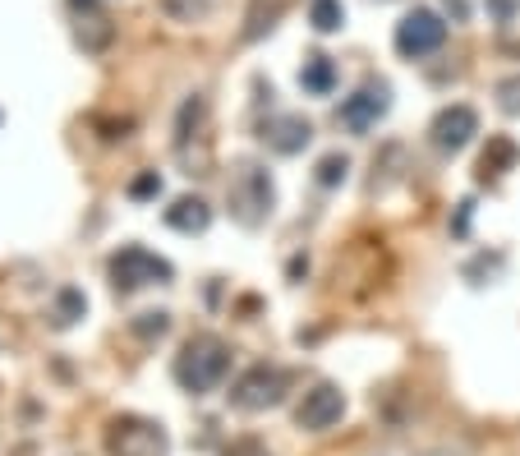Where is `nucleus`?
Segmentation results:
<instances>
[{
  "mask_svg": "<svg viewBox=\"0 0 520 456\" xmlns=\"http://www.w3.org/2000/svg\"><path fill=\"white\" fill-rule=\"evenodd\" d=\"M285 401V373L272 364H254L231 383V406L235 410H272Z\"/></svg>",
  "mask_w": 520,
  "mask_h": 456,
  "instance_id": "5",
  "label": "nucleus"
},
{
  "mask_svg": "<svg viewBox=\"0 0 520 456\" xmlns=\"http://www.w3.org/2000/svg\"><path fill=\"white\" fill-rule=\"evenodd\" d=\"M345 171H350V157H345V152H327V157L318 162V176H314V180H318L323 189H336V185L345 180Z\"/></svg>",
  "mask_w": 520,
  "mask_h": 456,
  "instance_id": "18",
  "label": "nucleus"
},
{
  "mask_svg": "<svg viewBox=\"0 0 520 456\" xmlns=\"http://www.w3.org/2000/svg\"><path fill=\"white\" fill-rule=\"evenodd\" d=\"M111 286L120 295L138 290V286H157V281H171V263L153 249H143V245H125L115 258H111Z\"/></svg>",
  "mask_w": 520,
  "mask_h": 456,
  "instance_id": "4",
  "label": "nucleus"
},
{
  "mask_svg": "<svg viewBox=\"0 0 520 456\" xmlns=\"http://www.w3.org/2000/svg\"><path fill=\"white\" fill-rule=\"evenodd\" d=\"M456 236H465L470 231V203H461V212H456V226H452Z\"/></svg>",
  "mask_w": 520,
  "mask_h": 456,
  "instance_id": "24",
  "label": "nucleus"
},
{
  "mask_svg": "<svg viewBox=\"0 0 520 456\" xmlns=\"http://www.w3.org/2000/svg\"><path fill=\"white\" fill-rule=\"evenodd\" d=\"M106 42H111V24H106L102 15H93V10L79 15V46H84V51H102Z\"/></svg>",
  "mask_w": 520,
  "mask_h": 456,
  "instance_id": "17",
  "label": "nucleus"
},
{
  "mask_svg": "<svg viewBox=\"0 0 520 456\" xmlns=\"http://www.w3.org/2000/svg\"><path fill=\"white\" fill-rule=\"evenodd\" d=\"M493 97H497V111H502V116H520V74H506V79H497Z\"/></svg>",
  "mask_w": 520,
  "mask_h": 456,
  "instance_id": "19",
  "label": "nucleus"
},
{
  "mask_svg": "<svg viewBox=\"0 0 520 456\" xmlns=\"http://www.w3.org/2000/svg\"><path fill=\"white\" fill-rule=\"evenodd\" d=\"M69 5H74V10L84 15V10H93V5H97V0H69Z\"/></svg>",
  "mask_w": 520,
  "mask_h": 456,
  "instance_id": "26",
  "label": "nucleus"
},
{
  "mask_svg": "<svg viewBox=\"0 0 520 456\" xmlns=\"http://www.w3.org/2000/svg\"><path fill=\"white\" fill-rule=\"evenodd\" d=\"M207 221H212V208H207L203 198H175V203L166 208V226H171V231H180V236L207 231Z\"/></svg>",
  "mask_w": 520,
  "mask_h": 456,
  "instance_id": "12",
  "label": "nucleus"
},
{
  "mask_svg": "<svg viewBox=\"0 0 520 456\" xmlns=\"http://www.w3.org/2000/svg\"><path fill=\"white\" fill-rule=\"evenodd\" d=\"M488 10H493L497 19H511V15L520 10V0H488Z\"/></svg>",
  "mask_w": 520,
  "mask_h": 456,
  "instance_id": "23",
  "label": "nucleus"
},
{
  "mask_svg": "<svg viewBox=\"0 0 520 456\" xmlns=\"http://www.w3.org/2000/svg\"><path fill=\"white\" fill-rule=\"evenodd\" d=\"M84 309H88V299H84V290H74V286H65L60 295H55V328H69V323H79L84 319Z\"/></svg>",
  "mask_w": 520,
  "mask_h": 456,
  "instance_id": "15",
  "label": "nucleus"
},
{
  "mask_svg": "<svg viewBox=\"0 0 520 456\" xmlns=\"http://www.w3.org/2000/svg\"><path fill=\"white\" fill-rule=\"evenodd\" d=\"M226 456H272V451H267L258 438H240V442H231V447H226Z\"/></svg>",
  "mask_w": 520,
  "mask_h": 456,
  "instance_id": "22",
  "label": "nucleus"
},
{
  "mask_svg": "<svg viewBox=\"0 0 520 456\" xmlns=\"http://www.w3.org/2000/svg\"><path fill=\"white\" fill-rule=\"evenodd\" d=\"M226 203H231V217L240 226H249V231H254V226H263L272 217V208H276V185H272L267 167L235 162V171L226 180Z\"/></svg>",
  "mask_w": 520,
  "mask_h": 456,
  "instance_id": "2",
  "label": "nucleus"
},
{
  "mask_svg": "<svg viewBox=\"0 0 520 456\" xmlns=\"http://www.w3.org/2000/svg\"><path fill=\"white\" fill-rule=\"evenodd\" d=\"M166 328H171V314H162V309H147V314L134 319V337H143V341L166 337Z\"/></svg>",
  "mask_w": 520,
  "mask_h": 456,
  "instance_id": "20",
  "label": "nucleus"
},
{
  "mask_svg": "<svg viewBox=\"0 0 520 456\" xmlns=\"http://www.w3.org/2000/svg\"><path fill=\"white\" fill-rule=\"evenodd\" d=\"M515 162H520V147H515V138H506V134H493V138H488V147H484V157H479V180L488 185V180H497V176L515 171Z\"/></svg>",
  "mask_w": 520,
  "mask_h": 456,
  "instance_id": "11",
  "label": "nucleus"
},
{
  "mask_svg": "<svg viewBox=\"0 0 520 456\" xmlns=\"http://www.w3.org/2000/svg\"><path fill=\"white\" fill-rule=\"evenodd\" d=\"M387 111H392V88L383 79H368L341 102V125L355 129V134H368Z\"/></svg>",
  "mask_w": 520,
  "mask_h": 456,
  "instance_id": "7",
  "label": "nucleus"
},
{
  "mask_svg": "<svg viewBox=\"0 0 520 456\" xmlns=\"http://www.w3.org/2000/svg\"><path fill=\"white\" fill-rule=\"evenodd\" d=\"M341 415H345V392H341L336 383H318V388H309L305 401L295 406V424L309 429V433H323V429L341 424Z\"/></svg>",
  "mask_w": 520,
  "mask_h": 456,
  "instance_id": "8",
  "label": "nucleus"
},
{
  "mask_svg": "<svg viewBox=\"0 0 520 456\" xmlns=\"http://www.w3.org/2000/svg\"><path fill=\"white\" fill-rule=\"evenodd\" d=\"M153 194H162V176H157V171H143V176L129 185V198H153Z\"/></svg>",
  "mask_w": 520,
  "mask_h": 456,
  "instance_id": "21",
  "label": "nucleus"
},
{
  "mask_svg": "<svg viewBox=\"0 0 520 456\" xmlns=\"http://www.w3.org/2000/svg\"><path fill=\"white\" fill-rule=\"evenodd\" d=\"M300 88L314 93V97H327V93L336 88V65H332L327 56H309L305 69H300Z\"/></svg>",
  "mask_w": 520,
  "mask_h": 456,
  "instance_id": "13",
  "label": "nucleus"
},
{
  "mask_svg": "<svg viewBox=\"0 0 520 456\" xmlns=\"http://www.w3.org/2000/svg\"><path fill=\"white\" fill-rule=\"evenodd\" d=\"M309 138H314V125H309L305 116H272V120L263 125V143H267L272 152H281V157L305 152Z\"/></svg>",
  "mask_w": 520,
  "mask_h": 456,
  "instance_id": "10",
  "label": "nucleus"
},
{
  "mask_svg": "<svg viewBox=\"0 0 520 456\" xmlns=\"http://www.w3.org/2000/svg\"><path fill=\"white\" fill-rule=\"evenodd\" d=\"M309 24H314V33H336L345 24V5H341V0H314V5H309Z\"/></svg>",
  "mask_w": 520,
  "mask_h": 456,
  "instance_id": "16",
  "label": "nucleus"
},
{
  "mask_svg": "<svg viewBox=\"0 0 520 456\" xmlns=\"http://www.w3.org/2000/svg\"><path fill=\"white\" fill-rule=\"evenodd\" d=\"M424 456H456V451H424Z\"/></svg>",
  "mask_w": 520,
  "mask_h": 456,
  "instance_id": "27",
  "label": "nucleus"
},
{
  "mask_svg": "<svg viewBox=\"0 0 520 456\" xmlns=\"http://www.w3.org/2000/svg\"><path fill=\"white\" fill-rule=\"evenodd\" d=\"M447 10H452L456 19H465V0H447Z\"/></svg>",
  "mask_w": 520,
  "mask_h": 456,
  "instance_id": "25",
  "label": "nucleus"
},
{
  "mask_svg": "<svg viewBox=\"0 0 520 456\" xmlns=\"http://www.w3.org/2000/svg\"><path fill=\"white\" fill-rule=\"evenodd\" d=\"M276 19H281V0H254V10H249V19H245L249 28H245L240 37H245V42H258L263 33L276 28Z\"/></svg>",
  "mask_w": 520,
  "mask_h": 456,
  "instance_id": "14",
  "label": "nucleus"
},
{
  "mask_svg": "<svg viewBox=\"0 0 520 456\" xmlns=\"http://www.w3.org/2000/svg\"><path fill=\"white\" fill-rule=\"evenodd\" d=\"M475 134H479V116H475V106H461V102L442 106L433 116V125H428V138H433L437 152H461Z\"/></svg>",
  "mask_w": 520,
  "mask_h": 456,
  "instance_id": "9",
  "label": "nucleus"
},
{
  "mask_svg": "<svg viewBox=\"0 0 520 456\" xmlns=\"http://www.w3.org/2000/svg\"><path fill=\"white\" fill-rule=\"evenodd\" d=\"M231 369V346L221 341V337H189L175 355V383L194 397L212 392L221 378H226Z\"/></svg>",
  "mask_w": 520,
  "mask_h": 456,
  "instance_id": "1",
  "label": "nucleus"
},
{
  "mask_svg": "<svg viewBox=\"0 0 520 456\" xmlns=\"http://www.w3.org/2000/svg\"><path fill=\"white\" fill-rule=\"evenodd\" d=\"M442 42H447V24H442V15L437 10H410L401 24H396V51L405 56V60H424V56H433Z\"/></svg>",
  "mask_w": 520,
  "mask_h": 456,
  "instance_id": "6",
  "label": "nucleus"
},
{
  "mask_svg": "<svg viewBox=\"0 0 520 456\" xmlns=\"http://www.w3.org/2000/svg\"><path fill=\"white\" fill-rule=\"evenodd\" d=\"M106 451H111V456H166V451H171V438H166V429H162L157 420L120 415V420H111Z\"/></svg>",
  "mask_w": 520,
  "mask_h": 456,
  "instance_id": "3",
  "label": "nucleus"
}]
</instances>
